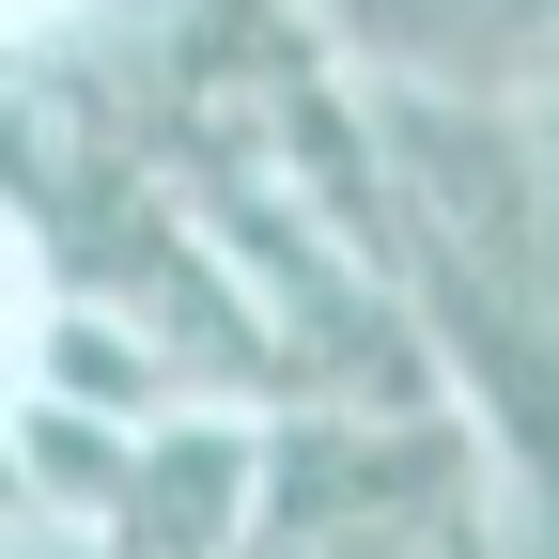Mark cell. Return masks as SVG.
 I'll use <instances>...</instances> for the list:
<instances>
[{
  "label": "cell",
  "instance_id": "cell-1",
  "mask_svg": "<svg viewBox=\"0 0 559 559\" xmlns=\"http://www.w3.org/2000/svg\"><path fill=\"white\" fill-rule=\"evenodd\" d=\"M513 466L466 419V389H264V513L280 559H436L498 544Z\"/></svg>",
  "mask_w": 559,
  "mask_h": 559
},
{
  "label": "cell",
  "instance_id": "cell-2",
  "mask_svg": "<svg viewBox=\"0 0 559 559\" xmlns=\"http://www.w3.org/2000/svg\"><path fill=\"white\" fill-rule=\"evenodd\" d=\"M249 513H264V389H187L124 451L109 559H234Z\"/></svg>",
  "mask_w": 559,
  "mask_h": 559
},
{
  "label": "cell",
  "instance_id": "cell-3",
  "mask_svg": "<svg viewBox=\"0 0 559 559\" xmlns=\"http://www.w3.org/2000/svg\"><path fill=\"white\" fill-rule=\"evenodd\" d=\"M326 47L358 79L481 94V109H544L559 94V0H326Z\"/></svg>",
  "mask_w": 559,
  "mask_h": 559
},
{
  "label": "cell",
  "instance_id": "cell-4",
  "mask_svg": "<svg viewBox=\"0 0 559 559\" xmlns=\"http://www.w3.org/2000/svg\"><path fill=\"white\" fill-rule=\"evenodd\" d=\"M124 451H140V419L79 404V389H0V466H16V498L62 528V544H109V498H124Z\"/></svg>",
  "mask_w": 559,
  "mask_h": 559
},
{
  "label": "cell",
  "instance_id": "cell-5",
  "mask_svg": "<svg viewBox=\"0 0 559 559\" xmlns=\"http://www.w3.org/2000/svg\"><path fill=\"white\" fill-rule=\"evenodd\" d=\"M47 296H62V264H47V234L0 202V389L32 373V342H47Z\"/></svg>",
  "mask_w": 559,
  "mask_h": 559
}]
</instances>
